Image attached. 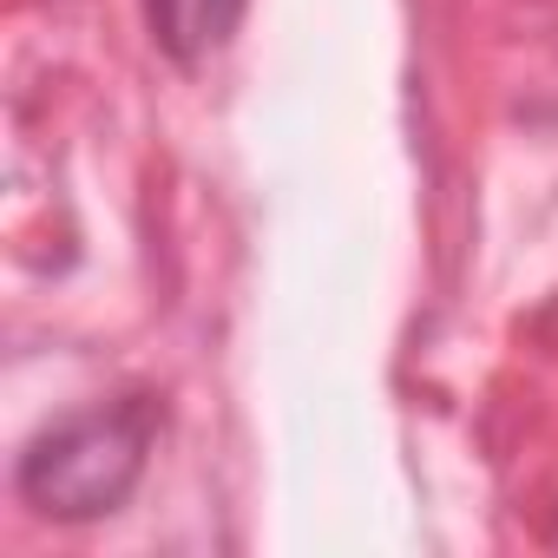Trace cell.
Segmentation results:
<instances>
[{
	"label": "cell",
	"mask_w": 558,
	"mask_h": 558,
	"mask_svg": "<svg viewBox=\"0 0 558 558\" xmlns=\"http://www.w3.org/2000/svg\"><path fill=\"white\" fill-rule=\"evenodd\" d=\"M151 440H158V401L151 395L99 401V408H80V414L53 421L47 434H34L21 466H14V486L53 525L106 519L138 493Z\"/></svg>",
	"instance_id": "1"
},
{
	"label": "cell",
	"mask_w": 558,
	"mask_h": 558,
	"mask_svg": "<svg viewBox=\"0 0 558 558\" xmlns=\"http://www.w3.org/2000/svg\"><path fill=\"white\" fill-rule=\"evenodd\" d=\"M243 8L250 0H145V34L171 66H204L210 53L230 47V34L243 27Z\"/></svg>",
	"instance_id": "2"
}]
</instances>
